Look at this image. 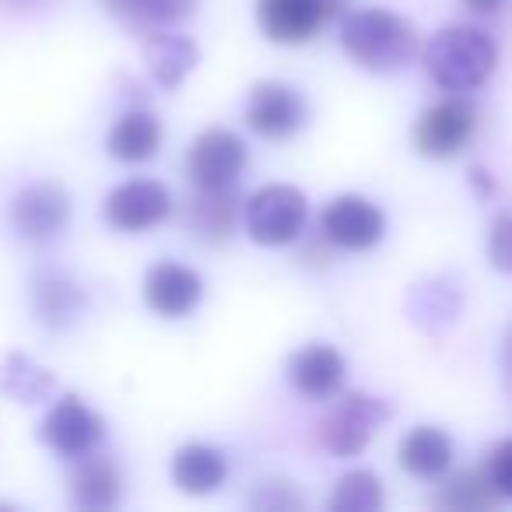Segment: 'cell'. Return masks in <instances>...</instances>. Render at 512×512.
Returning a JSON list of instances; mask_svg holds the SVG:
<instances>
[{
	"mask_svg": "<svg viewBox=\"0 0 512 512\" xmlns=\"http://www.w3.org/2000/svg\"><path fill=\"white\" fill-rule=\"evenodd\" d=\"M421 64L435 88L449 95H467L488 85L498 67V46L477 25H446L421 50Z\"/></svg>",
	"mask_w": 512,
	"mask_h": 512,
	"instance_id": "6da1fadb",
	"label": "cell"
},
{
	"mask_svg": "<svg viewBox=\"0 0 512 512\" xmlns=\"http://www.w3.org/2000/svg\"><path fill=\"white\" fill-rule=\"evenodd\" d=\"M341 46L362 71L393 74L418 57L421 43L411 22L386 8H358L341 18Z\"/></svg>",
	"mask_w": 512,
	"mask_h": 512,
	"instance_id": "7a4b0ae2",
	"label": "cell"
},
{
	"mask_svg": "<svg viewBox=\"0 0 512 512\" xmlns=\"http://www.w3.org/2000/svg\"><path fill=\"white\" fill-rule=\"evenodd\" d=\"M242 225L256 246H292L309 225V197L292 183H267L246 197Z\"/></svg>",
	"mask_w": 512,
	"mask_h": 512,
	"instance_id": "3957f363",
	"label": "cell"
},
{
	"mask_svg": "<svg viewBox=\"0 0 512 512\" xmlns=\"http://www.w3.org/2000/svg\"><path fill=\"white\" fill-rule=\"evenodd\" d=\"M393 418V407L383 397H372V393H337V404L323 414L320 421V442L330 456H341L351 460L358 456L376 432Z\"/></svg>",
	"mask_w": 512,
	"mask_h": 512,
	"instance_id": "277c9868",
	"label": "cell"
},
{
	"mask_svg": "<svg viewBox=\"0 0 512 512\" xmlns=\"http://www.w3.org/2000/svg\"><path fill=\"white\" fill-rule=\"evenodd\" d=\"M246 162V141L225 127H211L193 137L183 165L193 190H225V186L239 183V176L246 172Z\"/></svg>",
	"mask_w": 512,
	"mask_h": 512,
	"instance_id": "5b68a950",
	"label": "cell"
},
{
	"mask_svg": "<svg viewBox=\"0 0 512 512\" xmlns=\"http://www.w3.org/2000/svg\"><path fill=\"white\" fill-rule=\"evenodd\" d=\"M246 127L264 141H288L309 123V102L288 81H256L246 95Z\"/></svg>",
	"mask_w": 512,
	"mask_h": 512,
	"instance_id": "8992f818",
	"label": "cell"
},
{
	"mask_svg": "<svg viewBox=\"0 0 512 512\" xmlns=\"http://www.w3.org/2000/svg\"><path fill=\"white\" fill-rule=\"evenodd\" d=\"M477 134V109L467 95H449L421 113L414 123V148L432 162L456 158Z\"/></svg>",
	"mask_w": 512,
	"mask_h": 512,
	"instance_id": "52a82bcc",
	"label": "cell"
},
{
	"mask_svg": "<svg viewBox=\"0 0 512 512\" xmlns=\"http://www.w3.org/2000/svg\"><path fill=\"white\" fill-rule=\"evenodd\" d=\"M39 439L64 460H81L95 453L106 439V421L95 407H88L78 393H64L57 404L46 411L39 425Z\"/></svg>",
	"mask_w": 512,
	"mask_h": 512,
	"instance_id": "ba28073f",
	"label": "cell"
},
{
	"mask_svg": "<svg viewBox=\"0 0 512 512\" xmlns=\"http://www.w3.org/2000/svg\"><path fill=\"white\" fill-rule=\"evenodd\" d=\"M320 232L344 253H365L386 235V214L362 193H341L320 211Z\"/></svg>",
	"mask_w": 512,
	"mask_h": 512,
	"instance_id": "9c48e42d",
	"label": "cell"
},
{
	"mask_svg": "<svg viewBox=\"0 0 512 512\" xmlns=\"http://www.w3.org/2000/svg\"><path fill=\"white\" fill-rule=\"evenodd\" d=\"M8 221L18 232V239L25 242H50L71 221V197L60 183L50 179H36V183L22 186V190L11 197Z\"/></svg>",
	"mask_w": 512,
	"mask_h": 512,
	"instance_id": "30bf717a",
	"label": "cell"
},
{
	"mask_svg": "<svg viewBox=\"0 0 512 512\" xmlns=\"http://www.w3.org/2000/svg\"><path fill=\"white\" fill-rule=\"evenodd\" d=\"M172 214V193L158 179H127L102 200V218L123 235H141Z\"/></svg>",
	"mask_w": 512,
	"mask_h": 512,
	"instance_id": "8fae6325",
	"label": "cell"
},
{
	"mask_svg": "<svg viewBox=\"0 0 512 512\" xmlns=\"http://www.w3.org/2000/svg\"><path fill=\"white\" fill-rule=\"evenodd\" d=\"M144 306L162 320H183L204 299V278L193 267L176 264V260H162V264L148 267L144 274Z\"/></svg>",
	"mask_w": 512,
	"mask_h": 512,
	"instance_id": "7c38bea8",
	"label": "cell"
},
{
	"mask_svg": "<svg viewBox=\"0 0 512 512\" xmlns=\"http://www.w3.org/2000/svg\"><path fill=\"white\" fill-rule=\"evenodd\" d=\"M334 18L323 0H256V25L271 43L302 46Z\"/></svg>",
	"mask_w": 512,
	"mask_h": 512,
	"instance_id": "4fadbf2b",
	"label": "cell"
},
{
	"mask_svg": "<svg viewBox=\"0 0 512 512\" xmlns=\"http://www.w3.org/2000/svg\"><path fill=\"white\" fill-rule=\"evenodd\" d=\"M348 362L334 344H306L288 358V383L306 400H330L344 390Z\"/></svg>",
	"mask_w": 512,
	"mask_h": 512,
	"instance_id": "5bb4252c",
	"label": "cell"
},
{
	"mask_svg": "<svg viewBox=\"0 0 512 512\" xmlns=\"http://www.w3.org/2000/svg\"><path fill=\"white\" fill-rule=\"evenodd\" d=\"M463 313V288L449 274H435L425 278L407 292V316L414 327H421L425 334H442L449 330Z\"/></svg>",
	"mask_w": 512,
	"mask_h": 512,
	"instance_id": "9a60e30c",
	"label": "cell"
},
{
	"mask_svg": "<svg viewBox=\"0 0 512 512\" xmlns=\"http://www.w3.org/2000/svg\"><path fill=\"white\" fill-rule=\"evenodd\" d=\"M88 292L67 274H43L32 285V316L46 330H67L85 316Z\"/></svg>",
	"mask_w": 512,
	"mask_h": 512,
	"instance_id": "2e32d148",
	"label": "cell"
},
{
	"mask_svg": "<svg viewBox=\"0 0 512 512\" xmlns=\"http://www.w3.org/2000/svg\"><path fill=\"white\" fill-rule=\"evenodd\" d=\"M169 477L183 495H211L228 481V460L207 442H186L172 453Z\"/></svg>",
	"mask_w": 512,
	"mask_h": 512,
	"instance_id": "e0dca14e",
	"label": "cell"
},
{
	"mask_svg": "<svg viewBox=\"0 0 512 512\" xmlns=\"http://www.w3.org/2000/svg\"><path fill=\"white\" fill-rule=\"evenodd\" d=\"M99 4L123 29L148 39L155 32L176 29L179 22H186L200 0H99Z\"/></svg>",
	"mask_w": 512,
	"mask_h": 512,
	"instance_id": "ac0fdd59",
	"label": "cell"
},
{
	"mask_svg": "<svg viewBox=\"0 0 512 512\" xmlns=\"http://www.w3.org/2000/svg\"><path fill=\"white\" fill-rule=\"evenodd\" d=\"M242 204L235 186L225 190H197L186 204V225L204 242H228L235 225L242 221Z\"/></svg>",
	"mask_w": 512,
	"mask_h": 512,
	"instance_id": "d6986e66",
	"label": "cell"
},
{
	"mask_svg": "<svg viewBox=\"0 0 512 512\" xmlns=\"http://www.w3.org/2000/svg\"><path fill=\"white\" fill-rule=\"evenodd\" d=\"M453 456H456L453 439L435 425L411 428L397 446L400 467L411 477H421V481H439V477H446L449 467H453Z\"/></svg>",
	"mask_w": 512,
	"mask_h": 512,
	"instance_id": "ffe728a7",
	"label": "cell"
},
{
	"mask_svg": "<svg viewBox=\"0 0 512 512\" xmlns=\"http://www.w3.org/2000/svg\"><path fill=\"white\" fill-rule=\"evenodd\" d=\"M144 64H148L151 78H155L165 92H172V88L183 85L193 67L200 64V46L193 43L190 36H183V32H172V29L155 32V36L144 39Z\"/></svg>",
	"mask_w": 512,
	"mask_h": 512,
	"instance_id": "44dd1931",
	"label": "cell"
},
{
	"mask_svg": "<svg viewBox=\"0 0 512 512\" xmlns=\"http://www.w3.org/2000/svg\"><path fill=\"white\" fill-rule=\"evenodd\" d=\"M71 474V502L74 509H85V512H106L113 505H120V495H123V481H120V470H116L113 460L106 456H81L74 460Z\"/></svg>",
	"mask_w": 512,
	"mask_h": 512,
	"instance_id": "7402d4cb",
	"label": "cell"
},
{
	"mask_svg": "<svg viewBox=\"0 0 512 512\" xmlns=\"http://www.w3.org/2000/svg\"><path fill=\"white\" fill-rule=\"evenodd\" d=\"M162 148V123L151 109H127L106 134V151L123 165H141Z\"/></svg>",
	"mask_w": 512,
	"mask_h": 512,
	"instance_id": "603a6c76",
	"label": "cell"
},
{
	"mask_svg": "<svg viewBox=\"0 0 512 512\" xmlns=\"http://www.w3.org/2000/svg\"><path fill=\"white\" fill-rule=\"evenodd\" d=\"M57 390V379L50 369L32 362L22 351H8L0 362V393L15 404H46Z\"/></svg>",
	"mask_w": 512,
	"mask_h": 512,
	"instance_id": "cb8c5ba5",
	"label": "cell"
},
{
	"mask_svg": "<svg viewBox=\"0 0 512 512\" xmlns=\"http://www.w3.org/2000/svg\"><path fill=\"white\" fill-rule=\"evenodd\" d=\"M498 491L491 484L488 470H463V474L446 477V484L435 495V505L453 512H484L498 502Z\"/></svg>",
	"mask_w": 512,
	"mask_h": 512,
	"instance_id": "d4e9b609",
	"label": "cell"
},
{
	"mask_svg": "<svg viewBox=\"0 0 512 512\" xmlns=\"http://www.w3.org/2000/svg\"><path fill=\"white\" fill-rule=\"evenodd\" d=\"M383 502V481L372 470H348L344 477H337L334 491L327 498V505L334 512H379Z\"/></svg>",
	"mask_w": 512,
	"mask_h": 512,
	"instance_id": "484cf974",
	"label": "cell"
},
{
	"mask_svg": "<svg viewBox=\"0 0 512 512\" xmlns=\"http://www.w3.org/2000/svg\"><path fill=\"white\" fill-rule=\"evenodd\" d=\"M488 264L498 274H509L512 278V211H498L488 225Z\"/></svg>",
	"mask_w": 512,
	"mask_h": 512,
	"instance_id": "4316f807",
	"label": "cell"
},
{
	"mask_svg": "<svg viewBox=\"0 0 512 512\" xmlns=\"http://www.w3.org/2000/svg\"><path fill=\"white\" fill-rule=\"evenodd\" d=\"M249 505L264 512H274V509L292 512V509H302V498L288 481H260L253 495H249Z\"/></svg>",
	"mask_w": 512,
	"mask_h": 512,
	"instance_id": "83f0119b",
	"label": "cell"
},
{
	"mask_svg": "<svg viewBox=\"0 0 512 512\" xmlns=\"http://www.w3.org/2000/svg\"><path fill=\"white\" fill-rule=\"evenodd\" d=\"M484 470H488V477H491V484H495L498 495L512 498V439H502L495 449H491Z\"/></svg>",
	"mask_w": 512,
	"mask_h": 512,
	"instance_id": "f1b7e54d",
	"label": "cell"
},
{
	"mask_svg": "<svg viewBox=\"0 0 512 512\" xmlns=\"http://www.w3.org/2000/svg\"><path fill=\"white\" fill-rule=\"evenodd\" d=\"M498 369H502V386H505V393H509V400H512V323H509V330H505V337H502Z\"/></svg>",
	"mask_w": 512,
	"mask_h": 512,
	"instance_id": "f546056e",
	"label": "cell"
},
{
	"mask_svg": "<svg viewBox=\"0 0 512 512\" xmlns=\"http://www.w3.org/2000/svg\"><path fill=\"white\" fill-rule=\"evenodd\" d=\"M470 186H474L481 200H488L491 193H495V179H491V172H484L481 165H474V169H470Z\"/></svg>",
	"mask_w": 512,
	"mask_h": 512,
	"instance_id": "4dcf8cb0",
	"label": "cell"
},
{
	"mask_svg": "<svg viewBox=\"0 0 512 512\" xmlns=\"http://www.w3.org/2000/svg\"><path fill=\"white\" fill-rule=\"evenodd\" d=\"M474 15H495V11H502L505 0H463Z\"/></svg>",
	"mask_w": 512,
	"mask_h": 512,
	"instance_id": "1f68e13d",
	"label": "cell"
},
{
	"mask_svg": "<svg viewBox=\"0 0 512 512\" xmlns=\"http://www.w3.org/2000/svg\"><path fill=\"white\" fill-rule=\"evenodd\" d=\"M323 4H327L334 15H344V4H348V0H323Z\"/></svg>",
	"mask_w": 512,
	"mask_h": 512,
	"instance_id": "d6a6232c",
	"label": "cell"
}]
</instances>
